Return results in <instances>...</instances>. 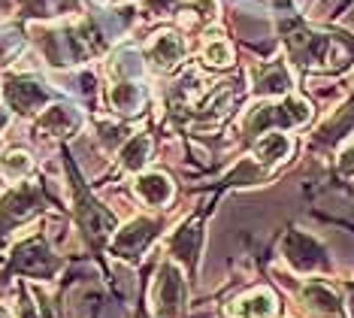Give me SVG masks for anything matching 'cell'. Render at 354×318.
Masks as SVG:
<instances>
[{"label":"cell","mask_w":354,"mask_h":318,"mask_svg":"<svg viewBox=\"0 0 354 318\" xmlns=\"http://www.w3.org/2000/svg\"><path fill=\"white\" fill-rule=\"evenodd\" d=\"M6 125H10V106H0V134L6 130Z\"/></svg>","instance_id":"obj_27"},{"label":"cell","mask_w":354,"mask_h":318,"mask_svg":"<svg viewBox=\"0 0 354 318\" xmlns=\"http://www.w3.org/2000/svg\"><path fill=\"white\" fill-rule=\"evenodd\" d=\"M151 158V136L149 134H131L118 149V167L124 173H142V167L149 164Z\"/></svg>","instance_id":"obj_20"},{"label":"cell","mask_w":354,"mask_h":318,"mask_svg":"<svg viewBox=\"0 0 354 318\" xmlns=\"http://www.w3.org/2000/svg\"><path fill=\"white\" fill-rule=\"evenodd\" d=\"M230 318H276L279 300L270 288H252L227 306Z\"/></svg>","instance_id":"obj_14"},{"label":"cell","mask_w":354,"mask_h":318,"mask_svg":"<svg viewBox=\"0 0 354 318\" xmlns=\"http://www.w3.org/2000/svg\"><path fill=\"white\" fill-rule=\"evenodd\" d=\"M133 191H136V197H140L146 206L151 209H164L167 203L173 200V182H170V176L167 173H140L136 176V182H133Z\"/></svg>","instance_id":"obj_15"},{"label":"cell","mask_w":354,"mask_h":318,"mask_svg":"<svg viewBox=\"0 0 354 318\" xmlns=\"http://www.w3.org/2000/svg\"><path fill=\"white\" fill-rule=\"evenodd\" d=\"M61 260L52 255V249L46 246V240H25L21 246H15L12 251V270L15 273H25V276H34V279H52L58 273Z\"/></svg>","instance_id":"obj_5"},{"label":"cell","mask_w":354,"mask_h":318,"mask_svg":"<svg viewBox=\"0 0 354 318\" xmlns=\"http://www.w3.org/2000/svg\"><path fill=\"white\" fill-rule=\"evenodd\" d=\"M19 318H37V309L28 294H19Z\"/></svg>","instance_id":"obj_26"},{"label":"cell","mask_w":354,"mask_h":318,"mask_svg":"<svg viewBox=\"0 0 354 318\" xmlns=\"http://www.w3.org/2000/svg\"><path fill=\"white\" fill-rule=\"evenodd\" d=\"M200 58H203L206 67H215V70H224L233 64V46L227 43V39L221 37H212L206 39L203 48H200Z\"/></svg>","instance_id":"obj_23"},{"label":"cell","mask_w":354,"mask_h":318,"mask_svg":"<svg viewBox=\"0 0 354 318\" xmlns=\"http://www.w3.org/2000/svg\"><path fill=\"white\" fill-rule=\"evenodd\" d=\"M97 140L103 143L106 152H118V145L127 140V127L124 125H115V121H97Z\"/></svg>","instance_id":"obj_24"},{"label":"cell","mask_w":354,"mask_h":318,"mask_svg":"<svg viewBox=\"0 0 354 318\" xmlns=\"http://www.w3.org/2000/svg\"><path fill=\"white\" fill-rule=\"evenodd\" d=\"M218 0H182L179 10H176V19L185 30H191V34H200V30H206L209 24H215L218 19Z\"/></svg>","instance_id":"obj_16"},{"label":"cell","mask_w":354,"mask_h":318,"mask_svg":"<svg viewBox=\"0 0 354 318\" xmlns=\"http://www.w3.org/2000/svg\"><path fill=\"white\" fill-rule=\"evenodd\" d=\"M82 127V116L67 103H52L39 112V121H37V130L43 136H52V140H67V136L79 134Z\"/></svg>","instance_id":"obj_11"},{"label":"cell","mask_w":354,"mask_h":318,"mask_svg":"<svg viewBox=\"0 0 354 318\" xmlns=\"http://www.w3.org/2000/svg\"><path fill=\"white\" fill-rule=\"evenodd\" d=\"M336 170H339V176L345 179H354V143H348L345 149L339 152V161H336Z\"/></svg>","instance_id":"obj_25"},{"label":"cell","mask_w":354,"mask_h":318,"mask_svg":"<svg viewBox=\"0 0 354 318\" xmlns=\"http://www.w3.org/2000/svg\"><path fill=\"white\" fill-rule=\"evenodd\" d=\"M109 106L115 116H136V112H142V106H146V91L140 88V82H133V79H115V82L109 85Z\"/></svg>","instance_id":"obj_18"},{"label":"cell","mask_w":354,"mask_h":318,"mask_svg":"<svg viewBox=\"0 0 354 318\" xmlns=\"http://www.w3.org/2000/svg\"><path fill=\"white\" fill-rule=\"evenodd\" d=\"M281 258L291 264V270L303 273V276L330 270V258H327L324 246L306 231H288L285 233V240H281Z\"/></svg>","instance_id":"obj_3"},{"label":"cell","mask_w":354,"mask_h":318,"mask_svg":"<svg viewBox=\"0 0 354 318\" xmlns=\"http://www.w3.org/2000/svg\"><path fill=\"white\" fill-rule=\"evenodd\" d=\"M39 206H43V188L39 185L21 182L19 188L3 194V200H0V233L12 231L15 224H21L25 218L34 215Z\"/></svg>","instance_id":"obj_6"},{"label":"cell","mask_w":354,"mask_h":318,"mask_svg":"<svg viewBox=\"0 0 354 318\" xmlns=\"http://www.w3.org/2000/svg\"><path fill=\"white\" fill-rule=\"evenodd\" d=\"M188 55V46L179 30H158L146 46V61L155 73H173Z\"/></svg>","instance_id":"obj_9"},{"label":"cell","mask_w":354,"mask_h":318,"mask_svg":"<svg viewBox=\"0 0 354 318\" xmlns=\"http://www.w3.org/2000/svg\"><path fill=\"white\" fill-rule=\"evenodd\" d=\"M345 306H348V315L354 318V282L348 285V297H345Z\"/></svg>","instance_id":"obj_28"},{"label":"cell","mask_w":354,"mask_h":318,"mask_svg":"<svg viewBox=\"0 0 354 318\" xmlns=\"http://www.w3.org/2000/svg\"><path fill=\"white\" fill-rule=\"evenodd\" d=\"M158 233H160V222H155V218H133L131 224H124L115 233L112 251L133 264V260H140L142 251H149V246L158 240Z\"/></svg>","instance_id":"obj_8"},{"label":"cell","mask_w":354,"mask_h":318,"mask_svg":"<svg viewBox=\"0 0 354 318\" xmlns=\"http://www.w3.org/2000/svg\"><path fill=\"white\" fill-rule=\"evenodd\" d=\"M300 300L303 306L309 309L312 315H321V318H342V300L339 294L333 291V285L321 282V279H312L300 288Z\"/></svg>","instance_id":"obj_13"},{"label":"cell","mask_w":354,"mask_h":318,"mask_svg":"<svg viewBox=\"0 0 354 318\" xmlns=\"http://www.w3.org/2000/svg\"><path fill=\"white\" fill-rule=\"evenodd\" d=\"M200 246H203V227H200V222H185L170 240V255L176 264L191 267L200 258Z\"/></svg>","instance_id":"obj_17"},{"label":"cell","mask_w":354,"mask_h":318,"mask_svg":"<svg viewBox=\"0 0 354 318\" xmlns=\"http://www.w3.org/2000/svg\"><path fill=\"white\" fill-rule=\"evenodd\" d=\"M348 134H354V100L342 103L339 109L318 127L315 143L318 145H336V143H342Z\"/></svg>","instance_id":"obj_19"},{"label":"cell","mask_w":354,"mask_h":318,"mask_svg":"<svg viewBox=\"0 0 354 318\" xmlns=\"http://www.w3.org/2000/svg\"><path fill=\"white\" fill-rule=\"evenodd\" d=\"M291 70L285 67V61H263V64H254L252 67V91L263 100L270 97H285L291 94Z\"/></svg>","instance_id":"obj_10"},{"label":"cell","mask_w":354,"mask_h":318,"mask_svg":"<svg viewBox=\"0 0 354 318\" xmlns=\"http://www.w3.org/2000/svg\"><path fill=\"white\" fill-rule=\"evenodd\" d=\"M294 152V140L285 130H267L252 143V158L261 164L263 170H272L279 164H285Z\"/></svg>","instance_id":"obj_12"},{"label":"cell","mask_w":354,"mask_h":318,"mask_svg":"<svg viewBox=\"0 0 354 318\" xmlns=\"http://www.w3.org/2000/svg\"><path fill=\"white\" fill-rule=\"evenodd\" d=\"M112 3H133V0H112Z\"/></svg>","instance_id":"obj_30"},{"label":"cell","mask_w":354,"mask_h":318,"mask_svg":"<svg viewBox=\"0 0 354 318\" xmlns=\"http://www.w3.org/2000/svg\"><path fill=\"white\" fill-rule=\"evenodd\" d=\"M3 97L12 112H19V116H37L39 109H46L49 91H46V85H39V79H34V76H6Z\"/></svg>","instance_id":"obj_7"},{"label":"cell","mask_w":354,"mask_h":318,"mask_svg":"<svg viewBox=\"0 0 354 318\" xmlns=\"http://www.w3.org/2000/svg\"><path fill=\"white\" fill-rule=\"evenodd\" d=\"M151 303L158 318H182L185 315V276L179 264L170 260L158 270L155 288H151Z\"/></svg>","instance_id":"obj_4"},{"label":"cell","mask_w":354,"mask_h":318,"mask_svg":"<svg viewBox=\"0 0 354 318\" xmlns=\"http://www.w3.org/2000/svg\"><path fill=\"white\" fill-rule=\"evenodd\" d=\"M30 173H34V158H30V152L10 149L3 158H0V176H3V179L21 182V179H28Z\"/></svg>","instance_id":"obj_22"},{"label":"cell","mask_w":354,"mask_h":318,"mask_svg":"<svg viewBox=\"0 0 354 318\" xmlns=\"http://www.w3.org/2000/svg\"><path fill=\"white\" fill-rule=\"evenodd\" d=\"M288 55L297 67L315 70V73H333L348 67L354 58V43L339 34H321V30H294L288 34Z\"/></svg>","instance_id":"obj_1"},{"label":"cell","mask_w":354,"mask_h":318,"mask_svg":"<svg viewBox=\"0 0 354 318\" xmlns=\"http://www.w3.org/2000/svg\"><path fill=\"white\" fill-rule=\"evenodd\" d=\"M312 103L306 97L285 94V97H270V100L257 103L248 109V116L243 118V136L245 140H257L267 130H291L303 127L312 121Z\"/></svg>","instance_id":"obj_2"},{"label":"cell","mask_w":354,"mask_h":318,"mask_svg":"<svg viewBox=\"0 0 354 318\" xmlns=\"http://www.w3.org/2000/svg\"><path fill=\"white\" fill-rule=\"evenodd\" d=\"M76 206H79V218H82V224H85L91 233L112 231V224H115V222L109 218V212H106V209H100L97 203L88 197V191H85V188H79V191H76Z\"/></svg>","instance_id":"obj_21"},{"label":"cell","mask_w":354,"mask_h":318,"mask_svg":"<svg viewBox=\"0 0 354 318\" xmlns=\"http://www.w3.org/2000/svg\"><path fill=\"white\" fill-rule=\"evenodd\" d=\"M0 318H10V312H6V309H3V306H0Z\"/></svg>","instance_id":"obj_29"}]
</instances>
